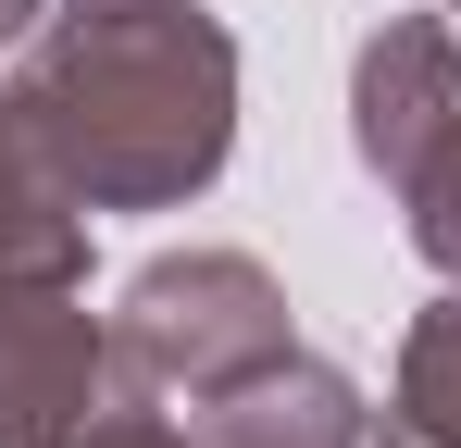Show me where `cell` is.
I'll list each match as a JSON object with an SVG mask.
<instances>
[{
	"mask_svg": "<svg viewBox=\"0 0 461 448\" xmlns=\"http://www.w3.org/2000/svg\"><path fill=\"white\" fill-rule=\"evenodd\" d=\"M225 112H237V50L212 13H175V0L63 13L13 87V125L63 175V200H113V212L212 187Z\"/></svg>",
	"mask_w": 461,
	"mask_h": 448,
	"instance_id": "1",
	"label": "cell"
},
{
	"mask_svg": "<svg viewBox=\"0 0 461 448\" xmlns=\"http://www.w3.org/2000/svg\"><path fill=\"white\" fill-rule=\"evenodd\" d=\"M287 349V311H275V287H262V262H237V249H212V262H150L138 274V299H125V362L150 373V386H237V373H262Z\"/></svg>",
	"mask_w": 461,
	"mask_h": 448,
	"instance_id": "2",
	"label": "cell"
},
{
	"mask_svg": "<svg viewBox=\"0 0 461 448\" xmlns=\"http://www.w3.org/2000/svg\"><path fill=\"white\" fill-rule=\"evenodd\" d=\"M100 386V336L63 274H0V448H63Z\"/></svg>",
	"mask_w": 461,
	"mask_h": 448,
	"instance_id": "3",
	"label": "cell"
},
{
	"mask_svg": "<svg viewBox=\"0 0 461 448\" xmlns=\"http://www.w3.org/2000/svg\"><path fill=\"white\" fill-rule=\"evenodd\" d=\"M449 112H461V50L437 25H386L362 50V149H375V175H411Z\"/></svg>",
	"mask_w": 461,
	"mask_h": 448,
	"instance_id": "4",
	"label": "cell"
},
{
	"mask_svg": "<svg viewBox=\"0 0 461 448\" xmlns=\"http://www.w3.org/2000/svg\"><path fill=\"white\" fill-rule=\"evenodd\" d=\"M212 448H362V411H349V386L324 362H275L212 386Z\"/></svg>",
	"mask_w": 461,
	"mask_h": 448,
	"instance_id": "5",
	"label": "cell"
},
{
	"mask_svg": "<svg viewBox=\"0 0 461 448\" xmlns=\"http://www.w3.org/2000/svg\"><path fill=\"white\" fill-rule=\"evenodd\" d=\"M386 448H461V299L424 311V336H411V362H399V424Z\"/></svg>",
	"mask_w": 461,
	"mask_h": 448,
	"instance_id": "6",
	"label": "cell"
},
{
	"mask_svg": "<svg viewBox=\"0 0 461 448\" xmlns=\"http://www.w3.org/2000/svg\"><path fill=\"white\" fill-rule=\"evenodd\" d=\"M399 187H411V237H424V262H449V274H461V112L437 125V149H424Z\"/></svg>",
	"mask_w": 461,
	"mask_h": 448,
	"instance_id": "7",
	"label": "cell"
},
{
	"mask_svg": "<svg viewBox=\"0 0 461 448\" xmlns=\"http://www.w3.org/2000/svg\"><path fill=\"white\" fill-rule=\"evenodd\" d=\"M87 448H187V436H162V424H100Z\"/></svg>",
	"mask_w": 461,
	"mask_h": 448,
	"instance_id": "8",
	"label": "cell"
},
{
	"mask_svg": "<svg viewBox=\"0 0 461 448\" xmlns=\"http://www.w3.org/2000/svg\"><path fill=\"white\" fill-rule=\"evenodd\" d=\"M25 13H38V0H0V38H13V25H25Z\"/></svg>",
	"mask_w": 461,
	"mask_h": 448,
	"instance_id": "9",
	"label": "cell"
}]
</instances>
